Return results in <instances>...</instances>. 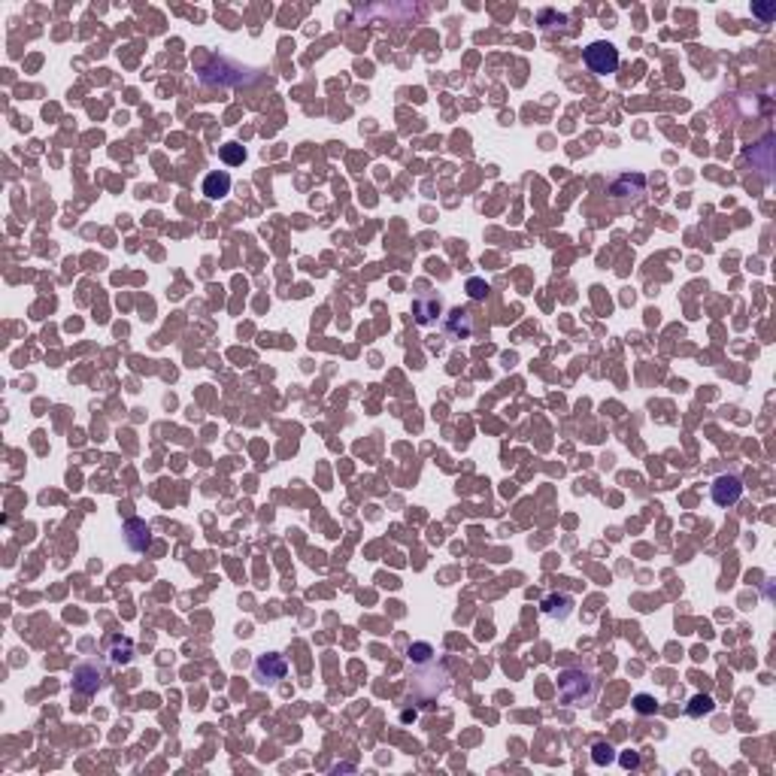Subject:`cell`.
I'll return each mask as SVG.
<instances>
[{"mask_svg": "<svg viewBox=\"0 0 776 776\" xmlns=\"http://www.w3.org/2000/svg\"><path fill=\"white\" fill-rule=\"evenodd\" d=\"M752 16H758L764 21H770L776 16V4H761V6H752Z\"/></svg>", "mask_w": 776, "mask_h": 776, "instance_id": "d6986e66", "label": "cell"}, {"mask_svg": "<svg viewBox=\"0 0 776 776\" xmlns=\"http://www.w3.org/2000/svg\"><path fill=\"white\" fill-rule=\"evenodd\" d=\"M413 313H415L419 325H434L440 316V297H419V301L413 304Z\"/></svg>", "mask_w": 776, "mask_h": 776, "instance_id": "8fae6325", "label": "cell"}, {"mask_svg": "<svg viewBox=\"0 0 776 776\" xmlns=\"http://www.w3.org/2000/svg\"><path fill=\"white\" fill-rule=\"evenodd\" d=\"M710 495H713L715 507H734L740 500V495H743V482H740L737 476H719V480L713 482Z\"/></svg>", "mask_w": 776, "mask_h": 776, "instance_id": "277c9868", "label": "cell"}, {"mask_svg": "<svg viewBox=\"0 0 776 776\" xmlns=\"http://www.w3.org/2000/svg\"><path fill=\"white\" fill-rule=\"evenodd\" d=\"M125 540H128V546L134 549V552H143V549L149 546V540H152V528L143 519H128L125 522Z\"/></svg>", "mask_w": 776, "mask_h": 776, "instance_id": "52a82bcc", "label": "cell"}, {"mask_svg": "<svg viewBox=\"0 0 776 776\" xmlns=\"http://www.w3.org/2000/svg\"><path fill=\"white\" fill-rule=\"evenodd\" d=\"M634 707H637V713L649 715V713H655V700H652L649 695H637V698H634Z\"/></svg>", "mask_w": 776, "mask_h": 776, "instance_id": "ac0fdd59", "label": "cell"}, {"mask_svg": "<svg viewBox=\"0 0 776 776\" xmlns=\"http://www.w3.org/2000/svg\"><path fill=\"white\" fill-rule=\"evenodd\" d=\"M622 764H625V767H637V764H640V755H637V752H631V755L622 758Z\"/></svg>", "mask_w": 776, "mask_h": 776, "instance_id": "ffe728a7", "label": "cell"}, {"mask_svg": "<svg viewBox=\"0 0 776 776\" xmlns=\"http://www.w3.org/2000/svg\"><path fill=\"white\" fill-rule=\"evenodd\" d=\"M713 707H715V703H713V698H710V695H698V698H691L688 715H695V719H698V715H707V713H713Z\"/></svg>", "mask_w": 776, "mask_h": 776, "instance_id": "9a60e30c", "label": "cell"}, {"mask_svg": "<svg viewBox=\"0 0 776 776\" xmlns=\"http://www.w3.org/2000/svg\"><path fill=\"white\" fill-rule=\"evenodd\" d=\"M591 752H594V755H591V758H594V764H610V761L616 758L610 743H598V746H594Z\"/></svg>", "mask_w": 776, "mask_h": 776, "instance_id": "2e32d148", "label": "cell"}, {"mask_svg": "<svg viewBox=\"0 0 776 776\" xmlns=\"http://www.w3.org/2000/svg\"><path fill=\"white\" fill-rule=\"evenodd\" d=\"M228 191H231V176L224 170H212L204 176V195L209 200H222Z\"/></svg>", "mask_w": 776, "mask_h": 776, "instance_id": "9c48e42d", "label": "cell"}, {"mask_svg": "<svg viewBox=\"0 0 776 776\" xmlns=\"http://www.w3.org/2000/svg\"><path fill=\"white\" fill-rule=\"evenodd\" d=\"M467 294L473 297V301H485V297H488V285L482 279H467Z\"/></svg>", "mask_w": 776, "mask_h": 776, "instance_id": "e0dca14e", "label": "cell"}, {"mask_svg": "<svg viewBox=\"0 0 776 776\" xmlns=\"http://www.w3.org/2000/svg\"><path fill=\"white\" fill-rule=\"evenodd\" d=\"M446 328L455 340H467L473 333V316L467 313V309H452L449 319H446Z\"/></svg>", "mask_w": 776, "mask_h": 776, "instance_id": "ba28073f", "label": "cell"}, {"mask_svg": "<svg viewBox=\"0 0 776 776\" xmlns=\"http://www.w3.org/2000/svg\"><path fill=\"white\" fill-rule=\"evenodd\" d=\"M407 655H410L413 664H428V661H434V649L428 646V643H413Z\"/></svg>", "mask_w": 776, "mask_h": 776, "instance_id": "4fadbf2b", "label": "cell"}, {"mask_svg": "<svg viewBox=\"0 0 776 776\" xmlns=\"http://www.w3.org/2000/svg\"><path fill=\"white\" fill-rule=\"evenodd\" d=\"M246 158V149L240 146V143H224L222 146V161L224 164H243Z\"/></svg>", "mask_w": 776, "mask_h": 776, "instance_id": "5bb4252c", "label": "cell"}, {"mask_svg": "<svg viewBox=\"0 0 776 776\" xmlns=\"http://www.w3.org/2000/svg\"><path fill=\"white\" fill-rule=\"evenodd\" d=\"M558 691L567 707H589L598 695V679L582 671H564L558 676Z\"/></svg>", "mask_w": 776, "mask_h": 776, "instance_id": "6da1fadb", "label": "cell"}, {"mask_svg": "<svg viewBox=\"0 0 776 776\" xmlns=\"http://www.w3.org/2000/svg\"><path fill=\"white\" fill-rule=\"evenodd\" d=\"M130 655H134V643H130L128 637L122 640V637H115L113 640V649H110V658H113V664H128L130 661Z\"/></svg>", "mask_w": 776, "mask_h": 776, "instance_id": "7c38bea8", "label": "cell"}, {"mask_svg": "<svg viewBox=\"0 0 776 776\" xmlns=\"http://www.w3.org/2000/svg\"><path fill=\"white\" fill-rule=\"evenodd\" d=\"M586 67L591 70V73H598V76H606V73H616L619 70V49L613 43H591L589 49H586Z\"/></svg>", "mask_w": 776, "mask_h": 776, "instance_id": "7a4b0ae2", "label": "cell"}, {"mask_svg": "<svg viewBox=\"0 0 776 776\" xmlns=\"http://www.w3.org/2000/svg\"><path fill=\"white\" fill-rule=\"evenodd\" d=\"M285 673H289V664H285L282 655H261V658L255 661V679L261 686H273V683H279V679H285Z\"/></svg>", "mask_w": 776, "mask_h": 776, "instance_id": "3957f363", "label": "cell"}, {"mask_svg": "<svg viewBox=\"0 0 776 776\" xmlns=\"http://www.w3.org/2000/svg\"><path fill=\"white\" fill-rule=\"evenodd\" d=\"M103 683H106V673L98 664H79L76 673H73V688L79 691V695H94Z\"/></svg>", "mask_w": 776, "mask_h": 776, "instance_id": "5b68a950", "label": "cell"}, {"mask_svg": "<svg viewBox=\"0 0 776 776\" xmlns=\"http://www.w3.org/2000/svg\"><path fill=\"white\" fill-rule=\"evenodd\" d=\"M646 191V179H643L640 173H625V176H619L616 182H613V195L619 200H640V195Z\"/></svg>", "mask_w": 776, "mask_h": 776, "instance_id": "8992f818", "label": "cell"}, {"mask_svg": "<svg viewBox=\"0 0 776 776\" xmlns=\"http://www.w3.org/2000/svg\"><path fill=\"white\" fill-rule=\"evenodd\" d=\"M543 613L558 619V622H564V619L573 613V598H567V594H549V598L543 601Z\"/></svg>", "mask_w": 776, "mask_h": 776, "instance_id": "30bf717a", "label": "cell"}]
</instances>
